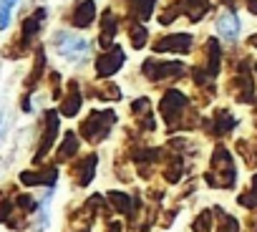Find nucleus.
Wrapping results in <instances>:
<instances>
[{
  "instance_id": "obj_3",
  "label": "nucleus",
  "mask_w": 257,
  "mask_h": 232,
  "mask_svg": "<svg viewBox=\"0 0 257 232\" xmlns=\"http://www.w3.org/2000/svg\"><path fill=\"white\" fill-rule=\"evenodd\" d=\"M123 63V53L118 51V48H111V51H106L103 56H98V61H96V68H98V76H111L118 66Z\"/></svg>"
},
{
  "instance_id": "obj_9",
  "label": "nucleus",
  "mask_w": 257,
  "mask_h": 232,
  "mask_svg": "<svg viewBox=\"0 0 257 232\" xmlns=\"http://www.w3.org/2000/svg\"><path fill=\"white\" fill-rule=\"evenodd\" d=\"M18 0H0V31H6L11 26V13L16 8Z\"/></svg>"
},
{
  "instance_id": "obj_11",
  "label": "nucleus",
  "mask_w": 257,
  "mask_h": 232,
  "mask_svg": "<svg viewBox=\"0 0 257 232\" xmlns=\"http://www.w3.org/2000/svg\"><path fill=\"white\" fill-rule=\"evenodd\" d=\"M73 147H78V142H76L73 134H68L66 142H63V147H61V157H71L73 154Z\"/></svg>"
},
{
  "instance_id": "obj_13",
  "label": "nucleus",
  "mask_w": 257,
  "mask_h": 232,
  "mask_svg": "<svg viewBox=\"0 0 257 232\" xmlns=\"http://www.w3.org/2000/svg\"><path fill=\"white\" fill-rule=\"evenodd\" d=\"M152 6H154V0H139V13H142V18H149V16H152Z\"/></svg>"
},
{
  "instance_id": "obj_14",
  "label": "nucleus",
  "mask_w": 257,
  "mask_h": 232,
  "mask_svg": "<svg viewBox=\"0 0 257 232\" xmlns=\"http://www.w3.org/2000/svg\"><path fill=\"white\" fill-rule=\"evenodd\" d=\"M252 43H254V46H257V36H252Z\"/></svg>"
},
{
  "instance_id": "obj_1",
  "label": "nucleus",
  "mask_w": 257,
  "mask_h": 232,
  "mask_svg": "<svg viewBox=\"0 0 257 232\" xmlns=\"http://www.w3.org/2000/svg\"><path fill=\"white\" fill-rule=\"evenodd\" d=\"M56 43H58L61 53H63L66 58H71V61H81V58L86 56V51H88V43L81 41V38H76V36H71V33L58 36Z\"/></svg>"
},
{
  "instance_id": "obj_4",
  "label": "nucleus",
  "mask_w": 257,
  "mask_h": 232,
  "mask_svg": "<svg viewBox=\"0 0 257 232\" xmlns=\"http://www.w3.org/2000/svg\"><path fill=\"white\" fill-rule=\"evenodd\" d=\"M217 33L224 41H237V36H239V18H237V13H224L217 21Z\"/></svg>"
},
{
  "instance_id": "obj_7",
  "label": "nucleus",
  "mask_w": 257,
  "mask_h": 232,
  "mask_svg": "<svg viewBox=\"0 0 257 232\" xmlns=\"http://www.w3.org/2000/svg\"><path fill=\"white\" fill-rule=\"evenodd\" d=\"M56 129H58V116H56V113H48V129H46V134H43V142H41V147H38V157H36V159H41V157L48 152V147H51V142H53V137H56Z\"/></svg>"
},
{
  "instance_id": "obj_12",
  "label": "nucleus",
  "mask_w": 257,
  "mask_h": 232,
  "mask_svg": "<svg viewBox=\"0 0 257 232\" xmlns=\"http://www.w3.org/2000/svg\"><path fill=\"white\" fill-rule=\"evenodd\" d=\"M144 41H147V31L139 26V28H134V33H132V43L134 46H144Z\"/></svg>"
},
{
  "instance_id": "obj_10",
  "label": "nucleus",
  "mask_w": 257,
  "mask_h": 232,
  "mask_svg": "<svg viewBox=\"0 0 257 232\" xmlns=\"http://www.w3.org/2000/svg\"><path fill=\"white\" fill-rule=\"evenodd\" d=\"M78 103H81V96H78V91H73L71 96H68V101L63 103V113H76V108H78Z\"/></svg>"
},
{
  "instance_id": "obj_2",
  "label": "nucleus",
  "mask_w": 257,
  "mask_h": 232,
  "mask_svg": "<svg viewBox=\"0 0 257 232\" xmlns=\"http://www.w3.org/2000/svg\"><path fill=\"white\" fill-rule=\"evenodd\" d=\"M189 46H192V36H187V33H179V36H167V38H162L159 43H157V51L159 53H187L189 51Z\"/></svg>"
},
{
  "instance_id": "obj_6",
  "label": "nucleus",
  "mask_w": 257,
  "mask_h": 232,
  "mask_svg": "<svg viewBox=\"0 0 257 232\" xmlns=\"http://www.w3.org/2000/svg\"><path fill=\"white\" fill-rule=\"evenodd\" d=\"M43 18H46V11H38L36 16H31L28 21H23V36H21V41L28 46L36 36H38V28H41V23H43Z\"/></svg>"
},
{
  "instance_id": "obj_8",
  "label": "nucleus",
  "mask_w": 257,
  "mask_h": 232,
  "mask_svg": "<svg viewBox=\"0 0 257 232\" xmlns=\"http://www.w3.org/2000/svg\"><path fill=\"white\" fill-rule=\"evenodd\" d=\"M179 8H189V18L192 21H199L207 11V0H179L177 3Z\"/></svg>"
},
{
  "instance_id": "obj_5",
  "label": "nucleus",
  "mask_w": 257,
  "mask_h": 232,
  "mask_svg": "<svg viewBox=\"0 0 257 232\" xmlns=\"http://www.w3.org/2000/svg\"><path fill=\"white\" fill-rule=\"evenodd\" d=\"M96 18V3L93 0H83V3L76 6V13H73V26L78 28H88Z\"/></svg>"
}]
</instances>
